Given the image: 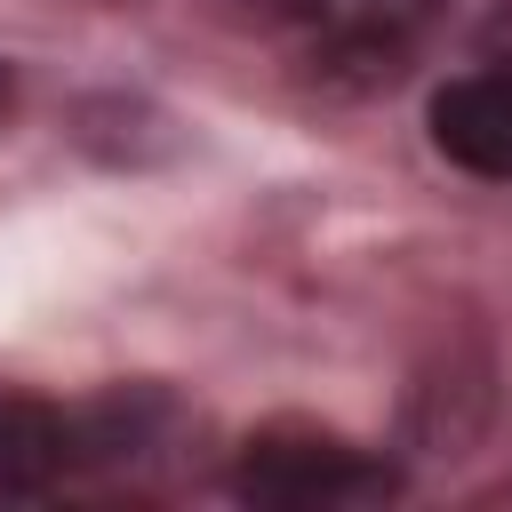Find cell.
<instances>
[{
    "instance_id": "7a4b0ae2",
    "label": "cell",
    "mask_w": 512,
    "mask_h": 512,
    "mask_svg": "<svg viewBox=\"0 0 512 512\" xmlns=\"http://www.w3.org/2000/svg\"><path fill=\"white\" fill-rule=\"evenodd\" d=\"M256 16L312 72L376 80V72H392L424 40V24L440 16V0H256Z\"/></svg>"
},
{
    "instance_id": "277c9868",
    "label": "cell",
    "mask_w": 512,
    "mask_h": 512,
    "mask_svg": "<svg viewBox=\"0 0 512 512\" xmlns=\"http://www.w3.org/2000/svg\"><path fill=\"white\" fill-rule=\"evenodd\" d=\"M64 464H72L64 408H48L40 392L0 384V496H40V488L64 480Z\"/></svg>"
},
{
    "instance_id": "5b68a950",
    "label": "cell",
    "mask_w": 512,
    "mask_h": 512,
    "mask_svg": "<svg viewBox=\"0 0 512 512\" xmlns=\"http://www.w3.org/2000/svg\"><path fill=\"white\" fill-rule=\"evenodd\" d=\"M496 64H512V0L496 8Z\"/></svg>"
},
{
    "instance_id": "6da1fadb",
    "label": "cell",
    "mask_w": 512,
    "mask_h": 512,
    "mask_svg": "<svg viewBox=\"0 0 512 512\" xmlns=\"http://www.w3.org/2000/svg\"><path fill=\"white\" fill-rule=\"evenodd\" d=\"M232 488L248 504H280V512H360V504L400 496V464L376 448H352L336 432H312V424H264L240 440Z\"/></svg>"
},
{
    "instance_id": "8992f818",
    "label": "cell",
    "mask_w": 512,
    "mask_h": 512,
    "mask_svg": "<svg viewBox=\"0 0 512 512\" xmlns=\"http://www.w3.org/2000/svg\"><path fill=\"white\" fill-rule=\"evenodd\" d=\"M0 112H8V72H0Z\"/></svg>"
},
{
    "instance_id": "3957f363",
    "label": "cell",
    "mask_w": 512,
    "mask_h": 512,
    "mask_svg": "<svg viewBox=\"0 0 512 512\" xmlns=\"http://www.w3.org/2000/svg\"><path fill=\"white\" fill-rule=\"evenodd\" d=\"M432 144L464 168V176H512V64H480L456 72L432 96Z\"/></svg>"
}]
</instances>
